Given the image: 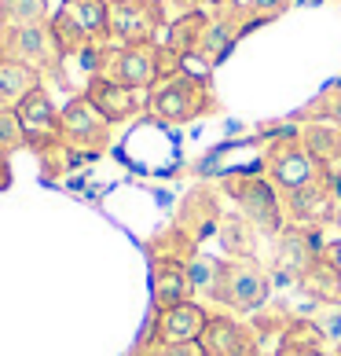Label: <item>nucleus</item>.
<instances>
[{"label":"nucleus","instance_id":"1","mask_svg":"<svg viewBox=\"0 0 341 356\" xmlns=\"http://www.w3.org/2000/svg\"><path fill=\"white\" fill-rule=\"evenodd\" d=\"M217 111H220V103H217L209 74H194L188 67L173 77H162L147 92V114L165 125H183V122H194V118H206Z\"/></svg>","mask_w":341,"mask_h":356},{"label":"nucleus","instance_id":"2","mask_svg":"<svg viewBox=\"0 0 341 356\" xmlns=\"http://www.w3.org/2000/svg\"><path fill=\"white\" fill-rule=\"evenodd\" d=\"M48 30L63 59H77L92 44H110V4L107 0H59Z\"/></svg>","mask_w":341,"mask_h":356},{"label":"nucleus","instance_id":"3","mask_svg":"<svg viewBox=\"0 0 341 356\" xmlns=\"http://www.w3.org/2000/svg\"><path fill=\"white\" fill-rule=\"evenodd\" d=\"M99 74L110 77V81H117V85H125V88L151 92L165 77V48H162V41L107 44L103 56H99Z\"/></svg>","mask_w":341,"mask_h":356},{"label":"nucleus","instance_id":"4","mask_svg":"<svg viewBox=\"0 0 341 356\" xmlns=\"http://www.w3.org/2000/svg\"><path fill=\"white\" fill-rule=\"evenodd\" d=\"M260 173H265V180L275 191L286 195V191H297V188H305V184H312L323 173V165L308 154V147L301 143L297 129H294V133H286V136H275L265 147Z\"/></svg>","mask_w":341,"mask_h":356},{"label":"nucleus","instance_id":"5","mask_svg":"<svg viewBox=\"0 0 341 356\" xmlns=\"http://www.w3.org/2000/svg\"><path fill=\"white\" fill-rule=\"evenodd\" d=\"M272 294V280L268 272L257 265L253 257H231L220 265V280H217V294L213 301L224 305L228 312H239V316H250L268 301Z\"/></svg>","mask_w":341,"mask_h":356},{"label":"nucleus","instance_id":"6","mask_svg":"<svg viewBox=\"0 0 341 356\" xmlns=\"http://www.w3.org/2000/svg\"><path fill=\"white\" fill-rule=\"evenodd\" d=\"M59 136H63V147L74 151L77 158L99 154V151H107V143H110V122L92 107L85 99V92H81V96H74L67 107L59 111Z\"/></svg>","mask_w":341,"mask_h":356},{"label":"nucleus","instance_id":"7","mask_svg":"<svg viewBox=\"0 0 341 356\" xmlns=\"http://www.w3.org/2000/svg\"><path fill=\"white\" fill-rule=\"evenodd\" d=\"M0 59H15L33 67L37 74L63 77V51L44 26H22V30H0Z\"/></svg>","mask_w":341,"mask_h":356},{"label":"nucleus","instance_id":"8","mask_svg":"<svg viewBox=\"0 0 341 356\" xmlns=\"http://www.w3.org/2000/svg\"><path fill=\"white\" fill-rule=\"evenodd\" d=\"M338 202H341V195L334 188L331 169H323L312 184H305V188L279 195L283 217L290 220L294 228H316V224H323V220H334V213L341 209Z\"/></svg>","mask_w":341,"mask_h":356},{"label":"nucleus","instance_id":"9","mask_svg":"<svg viewBox=\"0 0 341 356\" xmlns=\"http://www.w3.org/2000/svg\"><path fill=\"white\" fill-rule=\"evenodd\" d=\"M224 191L239 202V213L253 224L257 232H283V206H279V191L272 188L265 177L253 173H239L224 180Z\"/></svg>","mask_w":341,"mask_h":356},{"label":"nucleus","instance_id":"10","mask_svg":"<svg viewBox=\"0 0 341 356\" xmlns=\"http://www.w3.org/2000/svg\"><path fill=\"white\" fill-rule=\"evenodd\" d=\"M165 26V0H117L110 4V44L158 41Z\"/></svg>","mask_w":341,"mask_h":356},{"label":"nucleus","instance_id":"11","mask_svg":"<svg viewBox=\"0 0 341 356\" xmlns=\"http://www.w3.org/2000/svg\"><path fill=\"white\" fill-rule=\"evenodd\" d=\"M209 312L202 301H180L173 309H162L158 320H154V331H151V341L154 346H188V341H202L206 327H209Z\"/></svg>","mask_w":341,"mask_h":356},{"label":"nucleus","instance_id":"12","mask_svg":"<svg viewBox=\"0 0 341 356\" xmlns=\"http://www.w3.org/2000/svg\"><path fill=\"white\" fill-rule=\"evenodd\" d=\"M19 125H22V136H26V147L33 151H56L63 147V136H59V107L51 103L48 88H37L30 99L15 111Z\"/></svg>","mask_w":341,"mask_h":356},{"label":"nucleus","instance_id":"13","mask_svg":"<svg viewBox=\"0 0 341 356\" xmlns=\"http://www.w3.org/2000/svg\"><path fill=\"white\" fill-rule=\"evenodd\" d=\"M85 99L96 107L103 118H107L110 125L117 122H128L133 114L140 111H147V92H136V88H125V85H117L110 81V77H88V85H85Z\"/></svg>","mask_w":341,"mask_h":356},{"label":"nucleus","instance_id":"14","mask_svg":"<svg viewBox=\"0 0 341 356\" xmlns=\"http://www.w3.org/2000/svg\"><path fill=\"white\" fill-rule=\"evenodd\" d=\"M319 261V246H316V235L312 228H294L286 224L279 232V246H275V268L286 283H297L308 275V268Z\"/></svg>","mask_w":341,"mask_h":356},{"label":"nucleus","instance_id":"15","mask_svg":"<svg viewBox=\"0 0 341 356\" xmlns=\"http://www.w3.org/2000/svg\"><path fill=\"white\" fill-rule=\"evenodd\" d=\"M206 356H257V334L239 320L228 316H209V327L202 334Z\"/></svg>","mask_w":341,"mask_h":356},{"label":"nucleus","instance_id":"16","mask_svg":"<svg viewBox=\"0 0 341 356\" xmlns=\"http://www.w3.org/2000/svg\"><path fill=\"white\" fill-rule=\"evenodd\" d=\"M151 298H154V309H173L180 301L191 298V286H188V268L183 261L176 257H154L151 265Z\"/></svg>","mask_w":341,"mask_h":356},{"label":"nucleus","instance_id":"17","mask_svg":"<svg viewBox=\"0 0 341 356\" xmlns=\"http://www.w3.org/2000/svg\"><path fill=\"white\" fill-rule=\"evenodd\" d=\"M37 88H44V74L15 59H0V111H19Z\"/></svg>","mask_w":341,"mask_h":356},{"label":"nucleus","instance_id":"18","mask_svg":"<svg viewBox=\"0 0 341 356\" xmlns=\"http://www.w3.org/2000/svg\"><path fill=\"white\" fill-rule=\"evenodd\" d=\"M301 143L308 147V154L316 158L323 169H338L341 165V125L334 122H319V118H305L297 125Z\"/></svg>","mask_w":341,"mask_h":356},{"label":"nucleus","instance_id":"19","mask_svg":"<svg viewBox=\"0 0 341 356\" xmlns=\"http://www.w3.org/2000/svg\"><path fill=\"white\" fill-rule=\"evenodd\" d=\"M206 30H209V15L206 11H183V15H176L173 22L165 26V48L176 51V56L188 63L202 51V41H206Z\"/></svg>","mask_w":341,"mask_h":356},{"label":"nucleus","instance_id":"20","mask_svg":"<svg viewBox=\"0 0 341 356\" xmlns=\"http://www.w3.org/2000/svg\"><path fill=\"white\" fill-rule=\"evenodd\" d=\"M220 265L224 261L217 257H206V254H191L188 261H183V268H188V286H191V298L194 301H213L217 294V280H220Z\"/></svg>","mask_w":341,"mask_h":356},{"label":"nucleus","instance_id":"21","mask_svg":"<svg viewBox=\"0 0 341 356\" xmlns=\"http://www.w3.org/2000/svg\"><path fill=\"white\" fill-rule=\"evenodd\" d=\"M48 19H51L48 0H0V30L44 26Z\"/></svg>","mask_w":341,"mask_h":356},{"label":"nucleus","instance_id":"22","mask_svg":"<svg viewBox=\"0 0 341 356\" xmlns=\"http://www.w3.org/2000/svg\"><path fill=\"white\" fill-rule=\"evenodd\" d=\"M253 232L257 228L242 213H228L224 220H220V243H224V250L231 257H253V250H257Z\"/></svg>","mask_w":341,"mask_h":356},{"label":"nucleus","instance_id":"23","mask_svg":"<svg viewBox=\"0 0 341 356\" xmlns=\"http://www.w3.org/2000/svg\"><path fill=\"white\" fill-rule=\"evenodd\" d=\"M301 290H308L316 305H326V301H341V272H334V268L319 257L316 265L308 268L305 280H301Z\"/></svg>","mask_w":341,"mask_h":356},{"label":"nucleus","instance_id":"24","mask_svg":"<svg viewBox=\"0 0 341 356\" xmlns=\"http://www.w3.org/2000/svg\"><path fill=\"white\" fill-rule=\"evenodd\" d=\"M312 323L319 327V334L331 341V346H341V301L316 305V312H312Z\"/></svg>","mask_w":341,"mask_h":356},{"label":"nucleus","instance_id":"25","mask_svg":"<svg viewBox=\"0 0 341 356\" xmlns=\"http://www.w3.org/2000/svg\"><path fill=\"white\" fill-rule=\"evenodd\" d=\"M19 147H26V136L15 111H0V162H8V154H15Z\"/></svg>","mask_w":341,"mask_h":356},{"label":"nucleus","instance_id":"26","mask_svg":"<svg viewBox=\"0 0 341 356\" xmlns=\"http://www.w3.org/2000/svg\"><path fill=\"white\" fill-rule=\"evenodd\" d=\"M301 118H319V122H334V125H341V85L326 88L323 96L312 103V107L301 114Z\"/></svg>","mask_w":341,"mask_h":356},{"label":"nucleus","instance_id":"27","mask_svg":"<svg viewBox=\"0 0 341 356\" xmlns=\"http://www.w3.org/2000/svg\"><path fill=\"white\" fill-rule=\"evenodd\" d=\"M242 4H246L253 22H272V19H279L294 0H242Z\"/></svg>","mask_w":341,"mask_h":356},{"label":"nucleus","instance_id":"28","mask_svg":"<svg viewBox=\"0 0 341 356\" xmlns=\"http://www.w3.org/2000/svg\"><path fill=\"white\" fill-rule=\"evenodd\" d=\"M140 356H206L202 341H188V346H154L147 341V349H140Z\"/></svg>","mask_w":341,"mask_h":356},{"label":"nucleus","instance_id":"29","mask_svg":"<svg viewBox=\"0 0 341 356\" xmlns=\"http://www.w3.org/2000/svg\"><path fill=\"white\" fill-rule=\"evenodd\" d=\"M275 356H331L319 346H305V341H294V338H279V349Z\"/></svg>","mask_w":341,"mask_h":356},{"label":"nucleus","instance_id":"30","mask_svg":"<svg viewBox=\"0 0 341 356\" xmlns=\"http://www.w3.org/2000/svg\"><path fill=\"white\" fill-rule=\"evenodd\" d=\"M319 257L331 265L334 272H341V239H334V243H326V246H319Z\"/></svg>","mask_w":341,"mask_h":356},{"label":"nucleus","instance_id":"31","mask_svg":"<svg viewBox=\"0 0 341 356\" xmlns=\"http://www.w3.org/2000/svg\"><path fill=\"white\" fill-rule=\"evenodd\" d=\"M331 173H334V188H338V195H341V165H338V169H331Z\"/></svg>","mask_w":341,"mask_h":356},{"label":"nucleus","instance_id":"32","mask_svg":"<svg viewBox=\"0 0 341 356\" xmlns=\"http://www.w3.org/2000/svg\"><path fill=\"white\" fill-rule=\"evenodd\" d=\"M334 224H338V228H341V209H338V213H334Z\"/></svg>","mask_w":341,"mask_h":356},{"label":"nucleus","instance_id":"33","mask_svg":"<svg viewBox=\"0 0 341 356\" xmlns=\"http://www.w3.org/2000/svg\"><path fill=\"white\" fill-rule=\"evenodd\" d=\"M331 356H341V346H334V353H331Z\"/></svg>","mask_w":341,"mask_h":356},{"label":"nucleus","instance_id":"34","mask_svg":"<svg viewBox=\"0 0 341 356\" xmlns=\"http://www.w3.org/2000/svg\"><path fill=\"white\" fill-rule=\"evenodd\" d=\"M257 356H275V353H257Z\"/></svg>","mask_w":341,"mask_h":356},{"label":"nucleus","instance_id":"35","mask_svg":"<svg viewBox=\"0 0 341 356\" xmlns=\"http://www.w3.org/2000/svg\"><path fill=\"white\" fill-rule=\"evenodd\" d=\"M107 4H117V0H107Z\"/></svg>","mask_w":341,"mask_h":356}]
</instances>
